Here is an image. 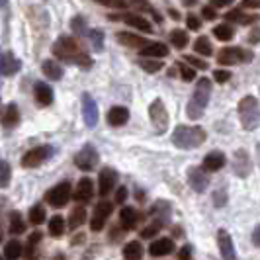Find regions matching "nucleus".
<instances>
[{
    "label": "nucleus",
    "instance_id": "f257e3e1",
    "mask_svg": "<svg viewBox=\"0 0 260 260\" xmlns=\"http://www.w3.org/2000/svg\"><path fill=\"white\" fill-rule=\"evenodd\" d=\"M53 53L59 57V59H65V61H73V63H77V65H82V67H90L92 65V59L86 55V53L80 49V45H78L77 39L73 38H59L55 41V45H53Z\"/></svg>",
    "mask_w": 260,
    "mask_h": 260
},
{
    "label": "nucleus",
    "instance_id": "f03ea898",
    "mask_svg": "<svg viewBox=\"0 0 260 260\" xmlns=\"http://www.w3.org/2000/svg\"><path fill=\"white\" fill-rule=\"evenodd\" d=\"M209 96H211V82L209 78H200L198 84H196L194 96L190 98L188 108H186V114L190 119H200L206 112V106L209 104Z\"/></svg>",
    "mask_w": 260,
    "mask_h": 260
},
{
    "label": "nucleus",
    "instance_id": "7ed1b4c3",
    "mask_svg": "<svg viewBox=\"0 0 260 260\" xmlns=\"http://www.w3.org/2000/svg\"><path fill=\"white\" fill-rule=\"evenodd\" d=\"M206 141V131L200 125H178L172 133V143L178 149H196Z\"/></svg>",
    "mask_w": 260,
    "mask_h": 260
},
{
    "label": "nucleus",
    "instance_id": "20e7f679",
    "mask_svg": "<svg viewBox=\"0 0 260 260\" xmlns=\"http://www.w3.org/2000/svg\"><path fill=\"white\" fill-rule=\"evenodd\" d=\"M239 117L241 125L247 131L256 129L260 125V104L254 96H245L239 102Z\"/></svg>",
    "mask_w": 260,
    "mask_h": 260
},
{
    "label": "nucleus",
    "instance_id": "39448f33",
    "mask_svg": "<svg viewBox=\"0 0 260 260\" xmlns=\"http://www.w3.org/2000/svg\"><path fill=\"white\" fill-rule=\"evenodd\" d=\"M98 160H100V156H98V151L92 147V145H84L80 151H78V155L75 156V165H77L80 170H94V167L98 165Z\"/></svg>",
    "mask_w": 260,
    "mask_h": 260
},
{
    "label": "nucleus",
    "instance_id": "423d86ee",
    "mask_svg": "<svg viewBox=\"0 0 260 260\" xmlns=\"http://www.w3.org/2000/svg\"><path fill=\"white\" fill-rule=\"evenodd\" d=\"M45 200L49 202V206L53 208H63L67 202L71 200V182H61L57 184L55 188H51L47 196H45Z\"/></svg>",
    "mask_w": 260,
    "mask_h": 260
},
{
    "label": "nucleus",
    "instance_id": "0eeeda50",
    "mask_svg": "<svg viewBox=\"0 0 260 260\" xmlns=\"http://www.w3.org/2000/svg\"><path fill=\"white\" fill-rule=\"evenodd\" d=\"M241 61H250V53L243 51L239 47H225L217 53V63L219 65H237Z\"/></svg>",
    "mask_w": 260,
    "mask_h": 260
},
{
    "label": "nucleus",
    "instance_id": "6e6552de",
    "mask_svg": "<svg viewBox=\"0 0 260 260\" xmlns=\"http://www.w3.org/2000/svg\"><path fill=\"white\" fill-rule=\"evenodd\" d=\"M112 209H114V206H112L110 202H100V204L94 208V215H92V221H90L92 231H102V229H104L108 217L112 215Z\"/></svg>",
    "mask_w": 260,
    "mask_h": 260
},
{
    "label": "nucleus",
    "instance_id": "1a4fd4ad",
    "mask_svg": "<svg viewBox=\"0 0 260 260\" xmlns=\"http://www.w3.org/2000/svg\"><path fill=\"white\" fill-rule=\"evenodd\" d=\"M51 156V147H36L31 151H27L24 158H22V167L24 169H34V167H39L45 158Z\"/></svg>",
    "mask_w": 260,
    "mask_h": 260
},
{
    "label": "nucleus",
    "instance_id": "9d476101",
    "mask_svg": "<svg viewBox=\"0 0 260 260\" xmlns=\"http://www.w3.org/2000/svg\"><path fill=\"white\" fill-rule=\"evenodd\" d=\"M149 114H151V121L155 123L156 131H165L169 127V112H167V108L160 100H155L151 104Z\"/></svg>",
    "mask_w": 260,
    "mask_h": 260
},
{
    "label": "nucleus",
    "instance_id": "9b49d317",
    "mask_svg": "<svg viewBox=\"0 0 260 260\" xmlns=\"http://www.w3.org/2000/svg\"><path fill=\"white\" fill-rule=\"evenodd\" d=\"M188 182H190L192 190H196V192H206L209 186V178L204 169L192 167V169L188 170Z\"/></svg>",
    "mask_w": 260,
    "mask_h": 260
},
{
    "label": "nucleus",
    "instance_id": "f8f14e48",
    "mask_svg": "<svg viewBox=\"0 0 260 260\" xmlns=\"http://www.w3.org/2000/svg\"><path fill=\"white\" fill-rule=\"evenodd\" d=\"M116 182H117L116 170L102 169L100 170V176H98V194L108 196L114 188H116Z\"/></svg>",
    "mask_w": 260,
    "mask_h": 260
},
{
    "label": "nucleus",
    "instance_id": "ddd939ff",
    "mask_svg": "<svg viewBox=\"0 0 260 260\" xmlns=\"http://www.w3.org/2000/svg\"><path fill=\"white\" fill-rule=\"evenodd\" d=\"M82 116L88 127H94L98 121V108L90 94H82Z\"/></svg>",
    "mask_w": 260,
    "mask_h": 260
},
{
    "label": "nucleus",
    "instance_id": "4468645a",
    "mask_svg": "<svg viewBox=\"0 0 260 260\" xmlns=\"http://www.w3.org/2000/svg\"><path fill=\"white\" fill-rule=\"evenodd\" d=\"M217 243H219V252H221L223 258H235L237 256V252H235L233 248V239H231V235L227 233L225 229H219V233H217Z\"/></svg>",
    "mask_w": 260,
    "mask_h": 260
},
{
    "label": "nucleus",
    "instance_id": "2eb2a0df",
    "mask_svg": "<svg viewBox=\"0 0 260 260\" xmlns=\"http://www.w3.org/2000/svg\"><path fill=\"white\" fill-rule=\"evenodd\" d=\"M92 196H94V182H92L90 178H82V180L77 184L75 200L80 202V204H86V202L92 200Z\"/></svg>",
    "mask_w": 260,
    "mask_h": 260
},
{
    "label": "nucleus",
    "instance_id": "dca6fc26",
    "mask_svg": "<svg viewBox=\"0 0 260 260\" xmlns=\"http://www.w3.org/2000/svg\"><path fill=\"white\" fill-rule=\"evenodd\" d=\"M225 167V155L219 153V151H211L209 155H206L204 158V167L202 169L206 170V172H217V170H221Z\"/></svg>",
    "mask_w": 260,
    "mask_h": 260
},
{
    "label": "nucleus",
    "instance_id": "f3484780",
    "mask_svg": "<svg viewBox=\"0 0 260 260\" xmlns=\"http://www.w3.org/2000/svg\"><path fill=\"white\" fill-rule=\"evenodd\" d=\"M174 250V243H172V239H156L151 243V247H149V254L151 256H167Z\"/></svg>",
    "mask_w": 260,
    "mask_h": 260
},
{
    "label": "nucleus",
    "instance_id": "a211bd4d",
    "mask_svg": "<svg viewBox=\"0 0 260 260\" xmlns=\"http://www.w3.org/2000/svg\"><path fill=\"white\" fill-rule=\"evenodd\" d=\"M127 119H129V110L123 108V106H114L108 112V123L114 125V127H119V125L127 123Z\"/></svg>",
    "mask_w": 260,
    "mask_h": 260
},
{
    "label": "nucleus",
    "instance_id": "6ab92c4d",
    "mask_svg": "<svg viewBox=\"0 0 260 260\" xmlns=\"http://www.w3.org/2000/svg\"><path fill=\"white\" fill-rule=\"evenodd\" d=\"M22 63L14 57L12 53H6V55H0V73L6 75V77H12L16 71H20Z\"/></svg>",
    "mask_w": 260,
    "mask_h": 260
},
{
    "label": "nucleus",
    "instance_id": "aec40b11",
    "mask_svg": "<svg viewBox=\"0 0 260 260\" xmlns=\"http://www.w3.org/2000/svg\"><path fill=\"white\" fill-rule=\"evenodd\" d=\"M139 51H141V55H143V57H155V59H162V57H167V55H169V45H167V43H158V41H155V43L143 45Z\"/></svg>",
    "mask_w": 260,
    "mask_h": 260
},
{
    "label": "nucleus",
    "instance_id": "412c9836",
    "mask_svg": "<svg viewBox=\"0 0 260 260\" xmlns=\"http://www.w3.org/2000/svg\"><path fill=\"white\" fill-rule=\"evenodd\" d=\"M117 41L125 47H133V49H141L143 45H147L149 41L143 39L141 36H135V34H129V31H119L117 34Z\"/></svg>",
    "mask_w": 260,
    "mask_h": 260
},
{
    "label": "nucleus",
    "instance_id": "4be33fe9",
    "mask_svg": "<svg viewBox=\"0 0 260 260\" xmlns=\"http://www.w3.org/2000/svg\"><path fill=\"white\" fill-rule=\"evenodd\" d=\"M121 20H123L127 26L135 27V29H139V31H145V34H153V27H151V24H149L145 18L137 16V14H125Z\"/></svg>",
    "mask_w": 260,
    "mask_h": 260
},
{
    "label": "nucleus",
    "instance_id": "5701e85b",
    "mask_svg": "<svg viewBox=\"0 0 260 260\" xmlns=\"http://www.w3.org/2000/svg\"><path fill=\"white\" fill-rule=\"evenodd\" d=\"M225 20H227V22H237V24L248 26V24H256V22H258V16H254V14H245V12H241V10H231V12H227Z\"/></svg>",
    "mask_w": 260,
    "mask_h": 260
},
{
    "label": "nucleus",
    "instance_id": "b1692460",
    "mask_svg": "<svg viewBox=\"0 0 260 260\" xmlns=\"http://www.w3.org/2000/svg\"><path fill=\"white\" fill-rule=\"evenodd\" d=\"M137 221H139V215H137V211L133 208H123L119 211V223H121L123 229L131 231L137 225Z\"/></svg>",
    "mask_w": 260,
    "mask_h": 260
},
{
    "label": "nucleus",
    "instance_id": "393cba45",
    "mask_svg": "<svg viewBox=\"0 0 260 260\" xmlns=\"http://www.w3.org/2000/svg\"><path fill=\"white\" fill-rule=\"evenodd\" d=\"M36 100L41 106H49L53 102V90L51 86H47L45 82H38L36 84Z\"/></svg>",
    "mask_w": 260,
    "mask_h": 260
},
{
    "label": "nucleus",
    "instance_id": "a878e982",
    "mask_svg": "<svg viewBox=\"0 0 260 260\" xmlns=\"http://www.w3.org/2000/svg\"><path fill=\"white\" fill-rule=\"evenodd\" d=\"M41 69H43V73L51 78V80H59V78H61V75H63V69H61V65H59L57 61H53V59L45 61V63L41 65Z\"/></svg>",
    "mask_w": 260,
    "mask_h": 260
},
{
    "label": "nucleus",
    "instance_id": "bb28decb",
    "mask_svg": "<svg viewBox=\"0 0 260 260\" xmlns=\"http://www.w3.org/2000/svg\"><path fill=\"white\" fill-rule=\"evenodd\" d=\"M123 256L125 258H131V260H137L143 256V247H141V243L139 241H131L127 243L125 247H123Z\"/></svg>",
    "mask_w": 260,
    "mask_h": 260
},
{
    "label": "nucleus",
    "instance_id": "cd10ccee",
    "mask_svg": "<svg viewBox=\"0 0 260 260\" xmlns=\"http://www.w3.org/2000/svg\"><path fill=\"white\" fill-rule=\"evenodd\" d=\"M170 43H172L176 49H184V47L190 43L188 34H186V31H182V29H174V31L170 34Z\"/></svg>",
    "mask_w": 260,
    "mask_h": 260
},
{
    "label": "nucleus",
    "instance_id": "c85d7f7f",
    "mask_svg": "<svg viewBox=\"0 0 260 260\" xmlns=\"http://www.w3.org/2000/svg\"><path fill=\"white\" fill-rule=\"evenodd\" d=\"M49 233L53 237H61V235L65 233V219L61 215H53L51 219H49Z\"/></svg>",
    "mask_w": 260,
    "mask_h": 260
},
{
    "label": "nucleus",
    "instance_id": "c756f323",
    "mask_svg": "<svg viewBox=\"0 0 260 260\" xmlns=\"http://www.w3.org/2000/svg\"><path fill=\"white\" fill-rule=\"evenodd\" d=\"M213 36L219 41H229V39H233L235 29L229 24H219L217 27H213Z\"/></svg>",
    "mask_w": 260,
    "mask_h": 260
},
{
    "label": "nucleus",
    "instance_id": "7c9ffc66",
    "mask_svg": "<svg viewBox=\"0 0 260 260\" xmlns=\"http://www.w3.org/2000/svg\"><path fill=\"white\" fill-rule=\"evenodd\" d=\"M84 219H86V211H84V208H75L73 211H71L69 227H71V229H78V227L84 223Z\"/></svg>",
    "mask_w": 260,
    "mask_h": 260
},
{
    "label": "nucleus",
    "instance_id": "2f4dec72",
    "mask_svg": "<svg viewBox=\"0 0 260 260\" xmlns=\"http://www.w3.org/2000/svg\"><path fill=\"white\" fill-rule=\"evenodd\" d=\"M2 123H4V127H14L18 123V108H16V104H8L6 114L2 117Z\"/></svg>",
    "mask_w": 260,
    "mask_h": 260
},
{
    "label": "nucleus",
    "instance_id": "473e14b6",
    "mask_svg": "<svg viewBox=\"0 0 260 260\" xmlns=\"http://www.w3.org/2000/svg\"><path fill=\"white\" fill-rule=\"evenodd\" d=\"M24 231H26V225H24V221H22L20 213H18V211H14L12 215H10V233L22 235Z\"/></svg>",
    "mask_w": 260,
    "mask_h": 260
},
{
    "label": "nucleus",
    "instance_id": "72a5a7b5",
    "mask_svg": "<svg viewBox=\"0 0 260 260\" xmlns=\"http://www.w3.org/2000/svg\"><path fill=\"white\" fill-rule=\"evenodd\" d=\"M194 51L200 53V55H206V57H209L211 55V43H209L208 38H198L194 41Z\"/></svg>",
    "mask_w": 260,
    "mask_h": 260
},
{
    "label": "nucleus",
    "instance_id": "f704fd0d",
    "mask_svg": "<svg viewBox=\"0 0 260 260\" xmlns=\"http://www.w3.org/2000/svg\"><path fill=\"white\" fill-rule=\"evenodd\" d=\"M22 254V245L18 243V241H10V243H6V247H4V256L6 258H18Z\"/></svg>",
    "mask_w": 260,
    "mask_h": 260
},
{
    "label": "nucleus",
    "instance_id": "c9c22d12",
    "mask_svg": "<svg viewBox=\"0 0 260 260\" xmlns=\"http://www.w3.org/2000/svg\"><path fill=\"white\" fill-rule=\"evenodd\" d=\"M139 67H141L143 71H147V73H156V71L162 69V63H160L158 59H155V57H153V59L149 57V59H141V61H139Z\"/></svg>",
    "mask_w": 260,
    "mask_h": 260
},
{
    "label": "nucleus",
    "instance_id": "e433bc0d",
    "mask_svg": "<svg viewBox=\"0 0 260 260\" xmlns=\"http://www.w3.org/2000/svg\"><path fill=\"white\" fill-rule=\"evenodd\" d=\"M45 221V209L43 206H36V208L29 209V223L31 225H41Z\"/></svg>",
    "mask_w": 260,
    "mask_h": 260
},
{
    "label": "nucleus",
    "instance_id": "4c0bfd02",
    "mask_svg": "<svg viewBox=\"0 0 260 260\" xmlns=\"http://www.w3.org/2000/svg\"><path fill=\"white\" fill-rule=\"evenodd\" d=\"M8 182H10V167H8V162L0 160V188L8 186Z\"/></svg>",
    "mask_w": 260,
    "mask_h": 260
},
{
    "label": "nucleus",
    "instance_id": "58836bf2",
    "mask_svg": "<svg viewBox=\"0 0 260 260\" xmlns=\"http://www.w3.org/2000/svg\"><path fill=\"white\" fill-rule=\"evenodd\" d=\"M88 36L92 39V45H94V49H102V41H104V36H102V31H98V29H94V31H88Z\"/></svg>",
    "mask_w": 260,
    "mask_h": 260
},
{
    "label": "nucleus",
    "instance_id": "ea45409f",
    "mask_svg": "<svg viewBox=\"0 0 260 260\" xmlns=\"http://www.w3.org/2000/svg\"><path fill=\"white\" fill-rule=\"evenodd\" d=\"M184 59H186V63H188V65L194 67V69H200V71H206V69H208V63H206V61H200V59H196L194 55H186Z\"/></svg>",
    "mask_w": 260,
    "mask_h": 260
},
{
    "label": "nucleus",
    "instance_id": "a19ab883",
    "mask_svg": "<svg viewBox=\"0 0 260 260\" xmlns=\"http://www.w3.org/2000/svg\"><path fill=\"white\" fill-rule=\"evenodd\" d=\"M180 73H182V78L186 82H190V80H194L196 77V69L194 67H188V65H180Z\"/></svg>",
    "mask_w": 260,
    "mask_h": 260
},
{
    "label": "nucleus",
    "instance_id": "79ce46f5",
    "mask_svg": "<svg viewBox=\"0 0 260 260\" xmlns=\"http://www.w3.org/2000/svg\"><path fill=\"white\" fill-rule=\"evenodd\" d=\"M158 229H160V225H158V223H153V225L145 227L143 231H141V237H143V239H151V237H155V235L158 233Z\"/></svg>",
    "mask_w": 260,
    "mask_h": 260
},
{
    "label": "nucleus",
    "instance_id": "37998d69",
    "mask_svg": "<svg viewBox=\"0 0 260 260\" xmlns=\"http://www.w3.org/2000/svg\"><path fill=\"white\" fill-rule=\"evenodd\" d=\"M213 77H215V80H217V82H227V80H229V78H231V73H229V71H223V69H219V71H215V73H213Z\"/></svg>",
    "mask_w": 260,
    "mask_h": 260
},
{
    "label": "nucleus",
    "instance_id": "c03bdc74",
    "mask_svg": "<svg viewBox=\"0 0 260 260\" xmlns=\"http://www.w3.org/2000/svg\"><path fill=\"white\" fill-rule=\"evenodd\" d=\"M104 6H112V8H125V2L123 0H96Z\"/></svg>",
    "mask_w": 260,
    "mask_h": 260
},
{
    "label": "nucleus",
    "instance_id": "a18cd8bd",
    "mask_svg": "<svg viewBox=\"0 0 260 260\" xmlns=\"http://www.w3.org/2000/svg\"><path fill=\"white\" fill-rule=\"evenodd\" d=\"M202 18H206V20H215L217 14L213 10V6H204V8H202Z\"/></svg>",
    "mask_w": 260,
    "mask_h": 260
},
{
    "label": "nucleus",
    "instance_id": "49530a36",
    "mask_svg": "<svg viewBox=\"0 0 260 260\" xmlns=\"http://www.w3.org/2000/svg\"><path fill=\"white\" fill-rule=\"evenodd\" d=\"M186 24H188V27H190V29H200V26H202V24H200V18H196L194 14H190V16H188V18H186Z\"/></svg>",
    "mask_w": 260,
    "mask_h": 260
},
{
    "label": "nucleus",
    "instance_id": "de8ad7c7",
    "mask_svg": "<svg viewBox=\"0 0 260 260\" xmlns=\"http://www.w3.org/2000/svg\"><path fill=\"white\" fill-rule=\"evenodd\" d=\"M213 200H215L213 204H215L217 208H221V206L227 204V194H223L221 190H219V192H215V194H213Z\"/></svg>",
    "mask_w": 260,
    "mask_h": 260
},
{
    "label": "nucleus",
    "instance_id": "09e8293b",
    "mask_svg": "<svg viewBox=\"0 0 260 260\" xmlns=\"http://www.w3.org/2000/svg\"><path fill=\"white\" fill-rule=\"evenodd\" d=\"M248 43H260V27H252L248 34Z\"/></svg>",
    "mask_w": 260,
    "mask_h": 260
},
{
    "label": "nucleus",
    "instance_id": "8fccbe9b",
    "mask_svg": "<svg viewBox=\"0 0 260 260\" xmlns=\"http://www.w3.org/2000/svg\"><path fill=\"white\" fill-rule=\"evenodd\" d=\"M73 29L78 31V34H84V31H86V29H84V20H82V18H75V20H73Z\"/></svg>",
    "mask_w": 260,
    "mask_h": 260
},
{
    "label": "nucleus",
    "instance_id": "3c124183",
    "mask_svg": "<svg viewBox=\"0 0 260 260\" xmlns=\"http://www.w3.org/2000/svg\"><path fill=\"white\" fill-rule=\"evenodd\" d=\"M190 256H192V247H190V245H184V247L178 250V258L186 260V258H190Z\"/></svg>",
    "mask_w": 260,
    "mask_h": 260
},
{
    "label": "nucleus",
    "instance_id": "603ef678",
    "mask_svg": "<svg viewBox=\"0 0 260 260\" xmlns=\"http://www.w3.org/2000/svg\"><path fill=\"white\" fill-rule=\"evenodd\" d=\"M39 241H41V233H34L31 237H29V239H27V247H29V252L34 250V247L38 245Z\"/></svg>",
    "mask_w": 260,
    "mask_h": 260
},
{
    "label": "nucleus",
    "instance_id": "864d4df0",
    "mask_svg": "<svg viewBox=\"0 0 260 260\" xmlns=\"http://www.w3.org/2000/svg\"><path fill=\"white\" fill-rule=\"evenodd\" d=\"M125 200H127V190L121 186V188H119V190L116 192V202H117V204H123Z\"/></svg>",
    "mask_w": 260,
    "mask_h": 260
},
{
    "label": "nucleus",
    "instance_id": "5fc2aeb1",
    "mask_svg": "<svg viewBox=\"0 0 260 260\" xmlns=\"http://www.w3.org/2000/svg\"><path fill=\"white\" fill-rule=\"evenodd\" d=\"M233 0H211V6L213 8H225V6H231Z\"/></svg>",
    "mask_w": 260,
    "mask_h": 260
},
{
    "label": "nucleus",
    "instance_id": "6e6d98bb",
    "mask_svg": "<svg viewBox=\"0 0 260 260\" xmlns=\"http://www.w3.org/2000/svg\"><path fill=\"white\" fill-rule=\"evenodd\" d=\"M252 241H254L256 247H260V225L254 229V233H252Z\"/></svg>",
    "mask_w": 260,
    "mask_h": 260
},
{
    "label": "nucleus",
    "instance_id": "4d7b16f0",
    "mask_svg": "<svg viewBox=\"0 0 260 260\" xmlns=\"http://www.w3.org/2000/svg\"><path fill=\"white\" fill-rule=\"evenodd\" d=\"M245 6H260V0H245Z\"/></svg>",
    "mask_w": 260,
    "mask_h": 260
},
{
    "label": "nucleus",
    "instance_id": "13d9d810",
    "mask_svg": "<svg viewBox=\"0 0 260 260\" xmlns=\"http://www.w3.org/2000/svg\"><path fill=\"white\" fill-rule=\"evenodd\" d=\"M170 12V18H172V20H178V18H180V14L176 12V10H169Z\"/></svg>",
    "mask_w": 260,
    "mask_h": 260
},
{
    "label": "nucleus",
    "instance_id": "bf43d9fd",
    "mask_svg": "<svg viewBox=\"0 0 260 260\" xmlns=\"http://www.w3.org/2000/svg\"><path fill=\"white\" fill-rule=\"evenodd\" d=\"M184 4H186V6H190V4H196V0H184Z\"/></svg>",
    "mask_w": 260,
    "mask_h": 260
},
{
    "label": "nucleus",
    "instance_id": "052dcab7",
    "mask_svg": "<svg viewBox=\"0 0 260 260\" xmlns=\"http://www.w3.org/2000/svg\"><path fill=\"white\" fill-rule=\"evenodd\" d=\"M8 4V0H0V6H6Z\"/></svg>",
    "mask_w": 260,
    "mask_h": 260
}]
</instances>
